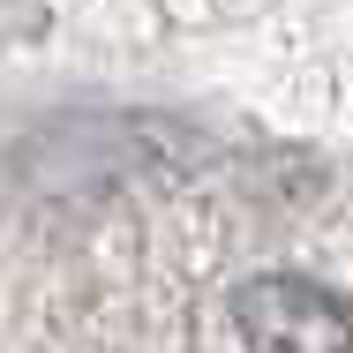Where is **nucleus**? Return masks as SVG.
<instances>
[{
  "mask_svg": "<svg viewBox=\"0 0 353 353\" xmlns=\"http://www.w3.org/2000/svg\"><path fill=\"white\" fill-rule=\"evenodd\" d=\"M233 331L248 353H353V301L301 271H256L233 285Z\"/></svg>",
  "mask_w": 353,
  "mask_h": 353,
  "instance_id": "nucleus-1",
  "label": "nucleus"
}]
</instances>
